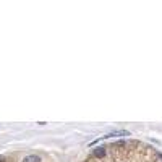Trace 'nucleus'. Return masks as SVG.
Masks as SVG:
<instances>
[{
	"label": "nucleus",
	"instance_id": "obj_2",
	"mask_svg": "<svg viewBox=\"0 0 162 162\" xmlns=\"http://www.w3.org/2000/svg\"><path fill=\"white\" fill-rule=\"evenodd\" d=\"M23 162H41V157L36 154H31V156H26L25 159H23Z\"/></svg>",
	"mask_w": 162,
	"mask_h": 162
},
{
	"label": "nucleus",
	"instance_id": "obj_1",
	"mask_svg": "<svg viewBox=\"0 0 162 162\" xmlns=\"http://www.w3.org/2000/svg\"><path fill=\"white\" fill-rule=\"evenodd\" d=\"M128 131L127 130H120V131H113V133H109V135H106V136H101L102 139H107V138H112V136H128Z\"/></svg>",
	"mask_w": 162,
	"mask_h": 162
},
{
	"label": "nucleus",
	"instance_id": "obj_3",
	"mask_svg": "<svg viewBox=\"0 0 162 162\" xmlns=\"http://www.w3.org/2000/svg\"><path fill=\"white\" fill-rule=\"evenodd\" d=\"M94 156H104V148H97L94 151Z\"/></svg>",
	"mask_w": 162,
	"mask_h": 162
}]
</instances>
